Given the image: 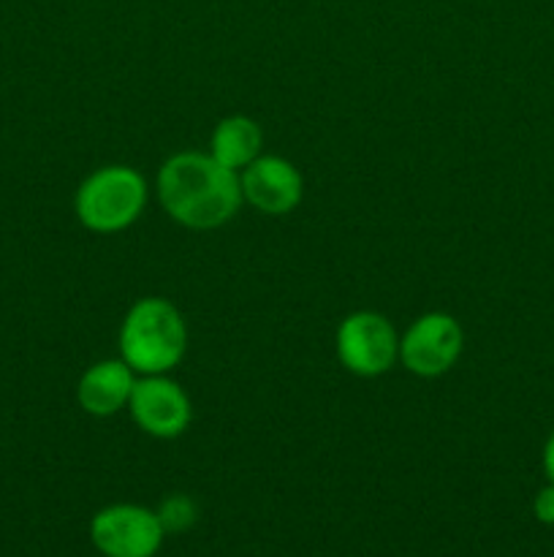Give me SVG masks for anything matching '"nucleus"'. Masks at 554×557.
<instances>
[{
    "label": "nucleus",
    "instance_id": "obj_1",
    "mask_svg": "<svg viewBox=\"0 0 554 557\" xmlns=\"http://www.w3.org/2000/svg\"><path fill=\"white\" fill-rule=\"evenodd\" d=\"M155 190L163 212L193 232L226 226L244 205L239 174L199 150L166 158L158 169Z\"/></svg>",
    "mask_w": 554,
    "mask_h": 557
},
{
    "label": "nucleus",
    "instance_id": "obj_2",
    "mask_svg": "<svg viewBox=\"0 0 554 557\" xmlns=\"http://www.w3.org/2000/svg\"><path fill=\"white\" fill-rule=\"evenodd\" d=\"M117 343L136 375H166L188 354V324L168 299L141 297L125 313Z\"/></svg>",
    "mask_w": 554,
    "mask_h": 557
},
{
    "label": "nucleus",
    "instance_id": "obj_3",
    "mask_svg": "<svg viewBox=\"0 0 554 557\" xmlns=\"http://www.w3.org/2000/svg\"><path fill=\"white\" fill-rule=\"evenodd\" d=\"M147 199L150 190L139 169L109 163L81 180L74 194V212L87 232L117 234L144 215Z\"/></svg>",
    "mask_w": 554,
    "mask_h": 557
},
{
    "label": "nucleus",
    "instance_id": "obj_4",
    "mask_svg": "<svg viewBox=\"0 0 554 557\" xmlns=\"http://www.w3.org/2000/svg\"><path fill=\"white\" fill-rule=\"evenodd\" d=\"M335 351L348 373L358 379H378L400 362V335L383 313L356 310L337 326Z\"/></svg>",
    "mask_w": 554,
    "mask_h": 557
},
{
    "label": "nucleus",
    "instance_id": "obj_5",
    "mask_svg": "<svg viewBox=\"0 0 554 557\" xmlns=\"http://www.w3.org/2000/svg\"><path fill=\"white\" fill-rule=\"evenodd\" d=\"M462 348L465 332L459 321L445 310H429L400 335V362L418 379H438L459 362Z\"/></svg>",
    "mask_w": 554,
    "mask_h": 557
},
{
    "label": "nucleus",
    "instance_id": "obj_6",
    "mask_svg": "<svg viewBox=\"0 0 554 557\" xmlns=\"http://www.w3.org/2000/svg\"><path fill=\"white\" fill-rule=\"evenodd\" d=\"M163 536L158 511L136 504L106 506L90 522V539L103 557H155Z\"/></svg>",
    "mask_w": 554,
    "mask_h": 557
},
{
    "label": "nucleus",
    "instance_id": "obj_7",
    "mask_svg": "<svg viewBox=\"0 0 554 557\" xmlns=\"http://www.w3.org/2000/svg\"><path fill=\"white\" fill-rule=\"evenodd\" d=\"M128 413L136 428L158 441H174L188 433L193 422V403L172 375H139Z\"/></svg>",
    "mask_w": 554,
    "mask_h": 557
},
{
    "label": "nucleus",
    "instance_id": "obj_8",
    "mask_svg": "<svg viewBox=\"0 0 554 557\" xmlns=\"http://www.w3.org/2000/svg\"><path fill=\"white\" fill-rule=\"evenodd\" d=\"M239 185H242L244 205L272 218L293 212L304 196L302 172L288 158L264 156V152L239 172Z\"/></svg>",
    "mask_w": 554,
    "mask_h": 557
},
{
    "label": "nucleus",
    "instance_id": "obj_9",
    "mask_svg": "<svg viewBox=\"0 0 554 557\" xmlns=\"http://www.w3.org/2000/svg\"><path fill=\"white\" fill-rule=\"evenodd\" d=\"M139 375L123 362V359H101L92 362L90 368L81 373L79 384H76V403L85 413L98 419H106L128 408L130 395Z\"/></svg>",
    "mask_w": 554,
    "mask_h": 557
},
{
    "label": "nucleus",
    "instance_id": "obj_10",
    "mask_svg": "<svg viewBox=\"0 0 554 557\" xmlns=\"http://www.w3.org/2000/svg\"><path fill=\"white\" fill-rule=\"evenodd\" d=\"M261 147H264L261 125L248 114H228V117L217 120V125L212 128L206 152L217 163L239 174L261 156Z\"/></svg>",
    "mask_w": 554,
    "mask_h": 557
},
{
    "label": "nucleus",
    "instance_id": "obj_11",
    "mask_svg": "<svg viewBox=\"0 0 554 557\" xmlns=\"http://www.w3.org/2000/svg\"><path fill=\"white\" fill-rule=\"evenodd\" d=\"M196 517H199V511H196V504L188 495H172V498L163 500L161 509H158V520H161L166 533L188 531L196 522Z\"/></svg>",
    "mask_w": 554,
    "mask_h": 557
},
{
    "label": "nucleus",
    "instance_id": "obj_12",
    "mask_svg": "<svg viewBox=\"0 0 554 557\" xmlns=\"http://www.w3.org/2000/svg\"><path fill=\"white\" fill-rule=\"evenodd\" d=\"M532 511H536L538 522H543V525H554V484L552 482H549V487H543L541 493L536 495Z\"/></svg>",
    "mask_w": 554,
    "mask_h": 557
},
{
    "label": "nucleus",
    "instance_id": "obj_13",
    "mask_svg": "<svg viewBox=\"0 0 554 557\" xmlns=\"http://www.w3.org/2000/svg\"><path fill=\"white\" fill-rule=\"evenodd\" d=\"M543 471H546L549 482L554 484V433L549 435L546 446H543Z\"/></svg>",
    "mask_w": 554,
    "mask_h": 557
}]
</instances>
